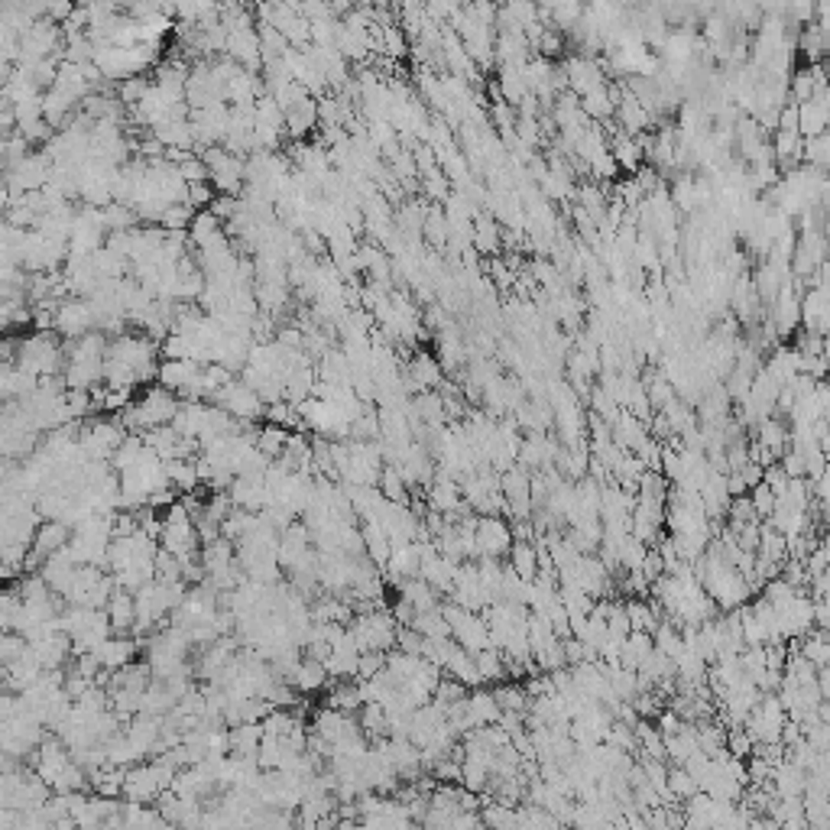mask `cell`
<instances>
[{
	"mask_svg": "<svg viewBox=\"0 0 830 830\" xmlns=\"http://www.w3.org/2000/svg\"><path fill=\"white\" fill-rule=\"evenodd\" d=\"M669 788H671V794H675V802H688L694 792H700V785L694 782V775L688 773L685 765H678V763L669 765Z\"/></svg>",
	"mask_w": 830,
	"mask_h": 830,
	"instance_id": "obj_22",
	"label": "cell"
},
{
	"mask_svg": "<svg viewBox=\"0 0 830 830\" xmlns=\"http://www.w3.org/2000/svg\"><path fill=\"white\" fill-rule=\"evenodd\" d=\"M202 367L204 364H198V360H192V358H162L160 377L156 379H160L166 389H172V393L185 396L192 389V383L202 377Z\"/></svg>",
	"mask_w": 830,
	"mask_h": 830,
	"instance_id": "obj_8",
	"label": "cell"
},
{
	"mask_svg": "<svg viewBox=\"0 0 830 830\" xmlns=\"http://www.w3.org/2000/svg\"><path fill=\"white\" fill-rule=\"evenodd\" d=\"M377 52H387L389 58H402L409 52V39L396 23H387L379 26V49Z\"/></svg>",
	"mask_w": 830,
	"mask_h": 830,
	"instance_id": "obj_23",
	"label": "cell"
},
{
	"mask_svg": "<svg viewBox=\"0 0 830 830\" xmlns=\"http://www.w3.org/2000/svg\"><path fill=\"white\" fill-rule=\"evenodd\" d=\"M179 166V172H182V179L189 185H198V182H212V169H208V162H204V156H195V153H185L182 162H175Z\"/></svg>",
	"mask_w": 830,
	"mask_h": 830,
	"instance_id": "obj_24",
	"label": "cell"
},
{
	"mask_svg": "<svg viewBox=\"0 0 830 830\" xmlns=\"http://www.w3.org/2000/svg\"><path fill=\"white\" fill-rule=\"evenodd\" d=\"M500 244H503L500 224L493 218H487V214H477L473 218V247L481 250L483 256H493L500 254Z\"/></svg>",
	"mask_w": 830,
	"mask_h": 830,
	"instance_id": "obj_17",
	"label": "cell"
},
{
	"mask_svg": "<svg viewBox=\"0 0 830 830\" xmlns=\"http://www.w3.org/2000/svg\"><path fill=\"white\" fill-rule=\"evenodd\" d=\"M444 675L458 678V681H464L467 688H481L483 685L481 665H477V652H471V648H464V646H458L451 652V659H448V665H444Z\"/></svg>",
	"mask_w": 830,
	"mask_h": 830,
	"instance_id": "obj_12",
	"label": "cell"
},
{
	"mask_svg": "<svg viewBox=\"0 0 830 830\" xmlns=\"http://www.w3.org/2000/svg\"><path fill=\"white\" fill-rule=\"evenodd\" d=\"M192 127H195V143L214 146L224 143L227 130H231V104H214V108L192 110Z\"/></svg>",
	"mask_w": 830,
	"mask_h": 830,
	"instance_id": "obj_7",
	"label": "cell"
},
{
	"mask_svg": "<svg viewBox=\"0 0 830 830\" xmlns=\"http://www.w3.org/2000/svg\"><path fill=\"white\" fill-rule=\"evenodd\" d=\"M263 736H266V727H263V721L233 723V727H231V752H233V756H256V752H260Z\"/></svg>",
	"mask_w": 830,
	"mask_h": 830,
	"instance_id": "obj_14",
	"label": "cell"
},
{
	"mask_svg": "<svg viewBox=\"0 0 830 830\" xmlns=\"http://www.w3.org/2000/svg\"><path fill=\"white\" fill-rule=\"evenodd\" d=\"M189 237H192V250H195V254H202V250H212V247H218V244L231 241L227 224L212 212V208H208V212L202 208V212L195 214V221H192V227H189Z\"/></svg>",
	"mask_w": 830,
	"mask_h": 830,
	"instance_id": "obj_9",
	"label": "cell"
},
{
	"mask_svg": "<svg viewBox=\"0 0 830 830\" xmlns=\"http://www.w3.org/2000/svg\"><path fill=\"white\" fill-rule=\"evenodd\" d=\"M29 648V639L23 633H16V629H4V636H0V662L10 665L16 662V659L23 656Z\"/></svg>",
	"mask_w": 830,
	"mask_h": 830,
	"instance_id": "obj_25",
	"label": "cell"
},
{
	"mask_svg": "<svg viewBox=\"0 0 830 830\" xmlns=\"http://www.w3.org/2000/svg\"><path fill=\"white\" fill-rule=\"evenodd\" d=\"M510 565L513 571H516L519 577H525V581H535L539 577V545H535V539H516L510 548Z\"/></svg>",
	"mask_w": 830,
	"mask_h": 830,
	"instance_id": "obj_15",
	"label": "cell"
},
{
	"mask_svg": "<svg viewBox=\"0 0 830 830\" xmlns=\"http://www.w3.org/2000/svg\"><path fill=\"white\" fill-rule=\"evenodd\" d=\"M214 198H218V189H214L212 182H198V185H192L189 189V204L192 208H198V212H202V208H212Z\"/></svg>",
	"mask_w": 830,
	"mask_h": 830,
	"instance_id": "obj_29",
	"label": "cell"
},
{
	"mask_svg": "<svg viewBox=\"0 0 830 830\" xmlns=\"http://www.w3.org/2000/svg\"><path fill=\"white\" fill-rule=\"evenodd\" d=\"M516 542L513 525L500 516H477V552L490 558H510V548Z\"/></svg>",
	"mask_w": 830,
	"mask_h": 830,
	"instance_id": "obj_6",
	"label": "cell"
},
{
	"mask_svg": "<svg viewBox=\"0 0 830 830\" xmlns=\"http://www.w3.org/2000/svg\"><path fill=\"white\" fill-rule=\"evenodd\" d=\"M425 241H429L435 250L448 247V241H451V221H448V214H444L441 208H435V204H431L429 214H425Z\"/></svg>",
	"mask_w": 830,
	"mask_h": 830,
	"instance_id": "obj_20",
	"label": "cell"
},
{
	"mask_svg": "<svg viewBox=\"0 0 830 830\" xmlns=\"http://www.w3.org/2000/svg\"><path fill=\"white\" fill-rule=\"evenodd\" d=\"M331 681V675H328V665L325 662H318V659H312V656H306L299 662V669H296V675H292V685L299 688V694H315V691H321V688L328 685Z\"/></svg>",
	"mask_w": 830,
	"mask_h": 830,
	"instance_id": "obj_13",
	"label": "cell"
},
{
	"mask_svg": "<svg viewBox=\"0 0 830 830\" xmlns=\"http://www.w3.org/2000/svg\"><path fill=\"white\" fill-rule=\"evenodd\" d=\"M166 473L169 483H172L179 493H195L202 487V477H198V461L195 458H172L166 461Z\"/></svg>",
	"mask_w": 830,
	"mask_h": 830,
	"instance_id": "obj_16",
	"label": "cell"
},
{
	"mask_svg": "<svg viewBox=\"0 0 830 830\" xmlns=\"http://www.w3.org/2000/svg\"><path fill=\"white\" fill-rule=\"evenodd\" d=\"M750 500H752V506H756L759 516L769 519V516H773V510H775V503H779V496H775V490L769 487V483L759 481L756 487L750 490Z\"/></svg>",
	"mask_w": 830,
	"mask_h": 830,
	"instance_id": "obj_27",
	"label": "cell"
},
{
	"mask_svg": "<svg viewBox=\"0 0 830 830\" xmlns=\"http://www.w3.org/2000/svg\"><path fill=\"white\" fill-rule=\"evenodd\" d=\"M179 393H172V389H166L160 383V387H150L143 389V396L140 399H130V406L120 409V422H124L127 431H137V435H143V431L156 429V425H169L179 415Z\"/></svg>",
	"mask_w": 830,
	"mask_h": 830,
	"instance_id": "obj_2",
	"label": "cell"
},
{
	"mask_svg": "<svg viewBox=\"0 0 830 830\" xmlns=\"http://www.w3.org/2000/svg\"><path fill=\"white\" fill-rule=\"evenodd\" d=\"M56 331L66 341H78L88 331H95V312H91V302L81 299V296H66L56 308Z\"/></svg>",
	"mask_w": 830,
	"mask_h": 830,
	"instance_id": "obj_5",
	"label": "cell"
},
{
	"mask_svg": "<svg viewBox=\"0 0 830 830\" xmlns=\"http://www.w3.org/2000/svg\"><path fill=\"white\" fill-rule=\"evenodd\" d=\"M212 402H218L221 409H227L233 419H244V422H260V419H266V402H263V396L256 393L244 377L231 379L227 387H221Z\"/></svg>",
	"mask_w": 830,
	"mask_h": 830,
	"instance_id": "obj_4",
	"label": "cell"
},
{
	"mask_svg": "<svg viewBox=\"0 0 830 830\" xmlns=\"http://www.w3.org/2000/svg\"><path fill=\"white\" fill-rule=\"evenodd\" d=\"M108 617L114 623V633H133V627H137V594L117 587L108 604Z\"/></svg>",
	"mask_w": 830,
	"mask_h": 830,
	"instance_id": "obj_11",
	"label": "cell"
},
{
	"mask_svg": "<svg viewBox=\"0 0 830 830\" xmlns=\"http://www.w3.org/2000/svg\"><path fill=\"white\" fill-rule=\"evenodd\" d=\"M694 575H698V581L704 584V590L714 597V604L721 607L723 613L750 604V597H752L750 577L736 568L733 561L723 558L721 548H717L714 542H711V548L694 561Z\"/></svg>",
	"mask_w": 830,
	"mask_h": 830,
	"instance_id": "obj_1",
	"label": "cell"
},
{
	"mask_svg": "<svg viewBox=\"0 0 830 830\" xmlns=\"http://www.w3.org/2000/svg\"><path fill=\"white\" fill-rule=\"evenodd\" d=\"M62 49H66V29H62V23H56L52 16H43V20H36L23 33L16 66H29V62H39V58H58Z\"/></svg>",
	"mask_w": 830,
	"mask_h": 830,
	"instance_id": "obj_3",
	"label": "cell"
},
{
	"mask_svg": "<svg viewBox=\"0 0 830 830\" xmlns=\"http://www.w3.org/2000/svg\"><path fill=\"white\" fill-rule=\"evenodd\" d=\"M150 85H153L150 78H143V75H133V78L117 81L114 91H117V98H120V101L127 104V108H133V104H137L140 98H143L146 91H150Z\"/></svg>",
	"mask_w": 830,
	"mask_h": 830,
	"instance_id": "obj_26",
	"label": "cell"
},
{
	"mask_svg": "<svg viewBox=\"0 0 830 830\" xmlns=\"http://www.w3.org/2000/svg\"><path fill=\"white\" fill-rule=\"evenodd\" d=\"M477 665H481L483 685H500V681H506V678H510V665H506V656H503V648H496V646L481 648V652H477Z\"/></svg>",
	"mask_w": 830,
	"mask_h": 830,
	"instance_id": "obj_18",
	"label": "cell"
},
{
	"mask_svg": "<svg viewBox=\"0 0 830 830\" xmlns=\"http://www.w3.org/2000/svg\"><path fill=\"white\" fill-rule=\"evenodd\" d=\"M422 646H425V636L419 633V629L399 627V633H396V648H402L409 656H422Z\"/></svg>",
	"mask_w": 830,
	"mask_h": 830,
	"instance_id": "obj_28",
	"label": "cell"
},
{
	"mask_svg": "<svg viewBox=\"0 0 830 830\" xmlns=\"http://www.w3.org/2000/svg\"><path fill=\"white\" fill-rule=\"evenodd\" d=\"M379 493L393 503H412V496H409L412 487L406 483V477H402V471L396 464H387L383 473H379Z\"/></svg>",
	"mask_w": 830,
	"mask_h": 830,
	"instance_id": "obj_19",
	"label": "cell"
},
{
	"mask_svg": "<svg viewBox=\"0 0 830 830\" xmlns=\"http://www.w3.org/2000/svg\"><path fill=\"white\" fill-rule=\"evenodd\" d=\"M321 127V117H318V98L308 95L306 101H299L296 108L285 110V133L289 140H308V133Z\"/></svg>",
	"mask_w": 830,
	"mask_h": 830,
	"instance_id": "obj_10",
	"label": "cell"
},
{
	"mask_svg": "<svg viewBox=\"0 0 830 830\" xmlns=\"http://www.w3.org/2000/svg\"><path fill=\"white\" fill-rule=\"evenodd\" d=\"M285 441H289V431H285L283 425H273V422L263 425L260 435H256V448H260L263 454H270L273 461L285 451Z\"/></svg>",
	"mask_w": 830,
	"mask_h": 830,
	"instance_id": "obj_21",
	"label": "cell"
}]
</instances>
